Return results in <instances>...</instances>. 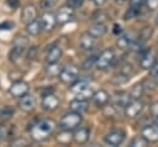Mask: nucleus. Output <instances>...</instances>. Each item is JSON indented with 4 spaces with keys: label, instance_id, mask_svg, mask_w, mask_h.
I'll return each mask as SVG.
<instances>
[{
    "label": "nucleus",
    "instance_id": "obj_1",
    "mask_svg": "<svg viewBox=\"0 0 158 147\" xmlns=\"http://www.w3.org/2000/svg\"><path fill=\"white\" fill-rule=\"evenodd\" d=\"M54 126H56V124L51 119L40 120L31 127V136L36 141H43L53 132Z\"/></svg>",
    "mask_w": 158,
    "mask_h": 147
},
{
    "label": "nucleus",
    "instance_id": "obj_2",
    "mask_svg": "<svg viewBox=\"0 0 158 147\" xmlns=\"http://www.w3.org/2000/svg\"><path fill=\"white\" fill-rule=\"evenodd\" d=\"M81 122V114H78V112H74V111H70L68 114H65L60 121H59V127L62 130H67V131H70V130H74L77 128Z\"/></svg>",
    "mask_w": 158,
    "mask_h": 147
},
{
    "label": "nucleus",
    "instance_id": "obj_3",
    "mask_svg": "<svg viewBox=\"0 0 158 147\" xmlns=\"http://www.w3.org/2000/svg\"><path fill=\"white\" fill-rule=\"evenodd\" d=\"M79 75V69L78 67L73 65V64H68L65 67L62 68L60 73H59V80L64 84H72L78 79Z\"/></svg>",
    "mask_w": 158,
    "mask_h": 147
},
{
    "label": "nucleus",
    "instance_id": "obj_4",
    "mask_svg": "<svg viewBox=\"0 0 158 147\" xmlns=\"http://www.w3.org/2000/svg\"><path fill=\"white\" fill-rule=\"evenodd\" d=\"M115 59V53L112 49L107 48V49H104L96 58V67L99 69H106Z\"/></svg>",
    "mask_w": 158,
    "mask_h": 147
},
{
    "label": "nucleus",
    "instance_id": "obj_5",
    "mask_svg": "<svg viewBox=\"0 0 158 147\" xmlns=\"http://www.w3.org/2000/svg\"><path fill=\"white\" fill-rule=\"evenodd\" d=\"M126 138V133L123 130H111L110 132L106 133L105 136V142L110 146H118L121 145Z\"/></svg>",
    "mask_w": 158,
    "mask_h": 147
},
{
    "label": "nucleus",
    "instance_id": "obj_6",
    "mask_svg": "<svg viewBox=\"0 0 158 147\" xmlns=\"http://www.w3.org/2000/svg\"><path fill=\"white\" fill-rule=\"evenodd\" d=\"M143 110V103L139 101L138 99H133L125 106V115L130 119L136 117L141 111Z\"/></svg>",
    "mask_w": 158,
    "mask_h": 147
},
{
    "label": "nucleus",
    "instance_id": "obj_7",
    "mask_svg": "<svg viewBox=\"0 0 158 147\" xmlns=\"http://www.w3.org/2000/svg\"><path fill=\"white\" fill-rule=\"evenodd\" d=\"M25 46H26V41H23L21 43V38H20V43L16 42L14 44V47L10 49V52H9V59L12 63H17L21 59V57L23 56V53L26 51V47Z\"/></svg>",
    "mask_w": 158,
    "mask_h": 147
},
{
    "label": "nucleus",
    "instance_id": "obj_8",
    "mask_svg": "<svg viewBox=\"0 0 158 147\" xmlns=\"http://www.w3.org/2000/svg\"><path fill=\"white\" fill-rule=\"evenodd\" d=\"M10 94L15 98H21L22 95H25L26 93H28V84L23 80H17L15 83L11 84L10 89H9Z\"/></svg>",
    "mask_w": 158,
    "mask_h": 147
},
{
    "label": "nucleus",
    "instance_id": "obj_9",
    "mask_svg": "<svg viewBox=\"0 0 158 147\" xmlns=\"http://www.w3.org/2000/svg\"><path fill=\"white\" fill-rule=\"evenodd\" d=\"M156 54L152 49H146L139 58V64L143 69H151L156 63Z\"/></svg>",
    "mask_w": 158,
    "mask_h": 147
},
{
    "label": "nucleus",
    "instance_id": "obj_10",
    "mask_svg": "<svg viewBox=\"0 0 158 147\" xmlns=\"http://www.w3.org/2000/svg\"><path fill=\"white\" fill-rule=\"evenodd\" d=\"M73 19V9L69 6H64L56 14V20L58 25H65Z\"/></svg>",
    "mask_w": 158,
    "mask_h": 147
},
{
    "label": "nucleus",
    "instance_id": "obj_11",
    "mask_svg": "<svg viewBox=\"0 0 158 147\" xmlns=\"http://www.w3.org/2000/svg\"><path fill=\"white\" fill-rule=\"evenodd\" d=\"M96 44V37H94L91 33L86 32L84 35H81L80 40H79V47L83 51H91Z\"/></svg>",
    "mask_w": 158,
    "mask_h": 147
},
{
    "label": "nucleus",
    "instance_id": "obj_12",
    "mask_svg": "<svg viewBox=\"0 0 158 147\" xmlns=\"http://www.w3.org/2000/svg\"><path fill=\"white\" fill-rule=\"evenodd\" d=\"M36 105V100H35V96L26 93L25 95H22L20 99H19V106L21 110L23 111H31Z\"/></svg>",
    "mask_w": 158,
    "mask_h": 147
},
{
    "label": "nucleus",
    "instance_id": "obj_13",
    "mask_svg": "<svg viewBox=\"0 0 158 147\" xmlns=\"http://www.w3.org/2000/svg\"><path fill=\"white\" fill-rule=\"evenodd\" d=\"M36 16H37V10L33 5H26L21 11V21L26 25L36 20Z\"/></svg>",
    "mask_w": 158,
    "mask_h": 147
},
{
    "label": "nucleus",
    "instance_id": "obj_14",
    "mask_svg": "<svg viewBox=\"0 0 158 147\" xmlns=\"http://www.w3.org/2000/svg\"><path fill=\"white\" fill-rule=\"evenodd\" d=\"M142 136L148 142H156L158 141V125H147L142 128Z\"/></svg>",
    "mask_w": 158,
    "mask_h": 147
},
{
    "label": "nucleus",
    "instance_id": "obj_15",
    "mask_svg": "<svg viewBox=\"0 0 158 147\" xmlns=\"http://www.w3.org/2000/svg\"><path fill=\"white\" fill-rule=\"evenodd\" d=\"M58 104H59V100L54 94H47L42 98V107L47 111H52L57 109Z\"/></svg>",
    "mask_w": 158,
    "mask_h": 147
},
{
    "label": "nucleus",
    "instance_id": "obj_16",
    "mask_svg": "<svg viewBox=\"0 0 158 147\" xmlns=\"http://www.w3.org/2000/svg\"><path fill=\"white\" fill-rule=\"evenodd\" d=\"M89 136H90V130L88 127H80V128H78V130L74 131L73 140L78 145H84L85 142H88Z\"/></svg>",
    "mask_w": 158,
    "mask_h": 147
},
{
    "label": "nucleus",
    "instance_id": "obj_17",
    "mask_svg": "<svg viewBox=\"0 0 158 147\" xmlns=\"http://www.w3.org/2000/svg\"><path fill=\"white\" fill-rule=\"evenodd\" d=\"M41 25H42V28L46 30V31H49L54 27V25L57 23V20H56V15L51 14V12H46L41 16V20H40Z\"/></svg>",
    "mask_w": 158,
    "mask_h": 147
},
{
    "label": "nucleus",
    "instance_id": "obj_18",
    "mask_svg": "<svg viewBox=\"0 0 158 147\" xmlns=\"http://www.w3.org/2000/svg\"><path fill=\"white\" fill-rule=\"evenodd\" d=\"M69 110L78 112V114H83L84 111L88 110V101L83 100V99H74L73 101H70L69 104Z\"/></svg>",
    "mask_w": 158,
    "mask_h": 147
},
{
    "label": "nucleus",
    "instance_id": "obj_19",
    "mask_svg": "<svg viewBox=\"0 0 158 147\" xmlns=\"http://www.w3.org/2000/svg\"><path fill=\"white\" fill-rule=\"evenodd\" d=\"M60 57H62V49H60V47L52 46L48 49L47 54H46V61L48 63H56V62H58L60 59Z\"/></svg>",
    "mask_w": 158,
    "mask_h": 147
},
{
    "label": "nucleus",
    "instance_id": "obj_20",
    "mask_svg": "<svg viewBox=\"0 0 158 147\" xmlns=\"http://www.w3.org/2000/svg\"><path fill=\"white\" fill-rule=\"evenodd\" d=\"M106 31H107V27H106V25L102 23V22H96V23L91 25V26L89 27V30H88V32L91 33V35H93L94 37H96V38L104 36V35L106 33Z\"/></svg>",
    "mask_w": 158,
    "mask_h": 147
},
{
    "label": "nucleus",
    "instance_id": "obj_21",
    "mask_svg": "<svg viewBox=\"0 0 158 147\" xmlns=\"http://www.w3.org/2000/svg\"><path fill=\"white\" fill-rule=\"evenodd\" d=\"M93 101L98 106H104L109 101V93L106 90H98L93 95Z\"/></svg>",
    "mask_w": 158,
    "mask_h": 147
},
{
    "label": "nucleus",
    "instance_id": "obj_22",
    "mask_svg": "<svg viewBox=\"0 0 158 147\" xmlns=\"http://www.w3.org/2000/svg\"><path fill=\"white\" fill-rule=\"evenodd\" d=\"M135 42V38H133V35L131 32L128 33H123L121 36H118V40H117V46L120 48H128L133 44Z\"/></svg>",
    "mask_w": 158,
    "mask_h": 147
},
{
    "label": "nucleus",
    "instance_id": "obj_23",
    "mask_svg": "<svg viewBox=\"0 0 158 147\" xmlns=\"http://www.w3.org/2000/svg\"><path fill=\"white\" fill-rule=\"evenodd\" d=\"M42 30H43L42 25L38 20H33V21H31L30 23L26 25V31L30 36H37V35H40V32Z\"/></svg>",
    "mask_w": 158,
    "mask_h": 147
},
{
    "label": "nucleus",
    "instance_id": "obj_24",
    "mask_svg": "<svg viewBox=\"0 0 158 147\" xmlns=\"http://www.w3.org/2000/svg\"><path fill=\"white\" fill-rule=\"evenodd\" d=\"M60 70H62V68L57 64V62H56V63H48V65L46 67V73H47V75H49V77L59 75Z\"/></svg>",
    "mask_w": 158,
    "mask_h": 147
},
{
    "label": "nucleus",
    "instance_id": "obj_25",
    "mask_svg": "<svg viewBox=\"0 0 158 147\" xmlns=\"http://www.w3.org/2000/svg\"><path fill=\"white\" fill-rule=\"evenodd\" d=\"M86 86H89V84H88V82H85V80H75L74 83H72V86H70V90L74 93V94H77V93H79L80 90H83V89H85Z\"/></svg>",
    "mask_w": 158,
    "mask_h": 147
},
{
    "label": "nucleus",
    "instance_id": "obj_26",
    "mask_svg": "<svg viewBox=\"0 0 158 147\" xmlns=\"http://www.w3.org/2000/svg\"><path fill=\"white\" fill-rule=\"evenodd\" d=\"M93 95H94L93 89H91L90 86H86L85 89H83V90H80L79 93H77V94H75V98H77V99L86 100V99H89V98H93Z\"/></svg>",
    "mask_w": 158,
    "mask_h": 147
},
{
    "label": "nucleus",
    "instance_id": "obj_27",
    "mask_svg": "<svg viewBox=\"0 0 158 147\" xmlns=\"http://www.w3.org/2000/svg\"><path fill=\"white\" fill-rule=\"evenodd\" d=\"M142 94H143V86L141 84H136V85L132 86V89L130 91V98H132V99H139Z\"/></svg>",
    "mask_w": 158,
    "mask_h": 147
},
{
    "label": "nucleus",
    "instance_id": "obj_28",
    "mask_svg": "<svg viewBox=\"0 0 158 147\" xmlns=\"http://www.w3.org/2000/svg\"><path fill=\"white\" fill-rule=\"evenodd\" d=\"M147 145H148V141L142 135L135 137L131 142V146H133V147H143V146H147Z\"/></svg>",
    "mask_w": 158,
    "mask_h": 147
},
{
    "label": "nucleus",
    "instance_id": "obj_29",
    "mask_svg": "<svg viewBox=\"0 0 158 147\" xmlns=\"http://www.w3.org/2000/svg\"><path fill=\"white\" fill-rule=\"evenodd\" d=\"M57 1L58 0H41L40 6L42 10H48V9H52L57 4Z\"/></svg>",
    "mask_w": 158,
    "mask_h": 147
},
{
    "label": "nucleus",
    "instance_id": "obj_30",
    "mask_svg": "<svg viewBox=\"0 0 158 147\" xmlns=\"http://www.w3.org/2000/svg\"><path fill=\"white\" fill-rule=\"evenodd\" d=\"M151 35H152V28L144 27V28L141 31V37H139V40H141L142 42H144L146 40H148V38L151 37Z\"/></svg>",
    "mask_w": 158,
    "mask_h": 147
},
{
    "label": "nucleus",
    "instance_id": "obj_31",
    "mask_svg": "<svg viewBox=\"0 0 158 147\" xmlns=\"http://www.w3.org/2000/svg\"><path fill=\"white\" fill-rule=\"evenodd\" d=\"M12 114H14V110H12V107H10V106H5V107H4V109L0 111V117L7 119V117L12 116Z\"/></svg>",
    "mask_w": 158,
    "mask_h": 147
},
{
    "label": "nucleus",
    "instance_id": "obj_32",
    "mask_svg": "<svg viewBox=\"0 0 158 147\" xmlns=\"http://www.w3.org/2000/svg\"><path fill=\"white\" fill-rule=\"evenodd\" d=\"M83 2H84V0H67V6H69L74 10V9L80 7L83 5Z\"/></svg>",
    "mask_w": 158,
    "mask_h": 147
},
{
    "label": "nucleus",
    "instance_id": "obj_33",
    "mask_svg": "<svg viewBox=\"0 0 158 147\" xmlns=\"http://www.w3.org/2000/svg\"><path fill=\"white\" fill-rule=\"evenodd\" d=\"M96 58H98V57H95V56H94V57H91V58H88V59L83 63V68H84V69L91 68L94 64H96Z\"/></svg>",
    "mask_w": 158,
    "mask_h": 147
},
{
    "label": "nucleus",
    "instance_id": "obj_34",
    "mask_svg": "<svg viewBox=\"0 0 158 147\" xmlns=\"http://www.w3.org/2000/svg\"><path fill=\"white\" fill-rule=\"evenodd\" d=\"M147 0H130V6L135 9H139Z\"/></svg>",
    "mask_w": 158,
    "mask_h": 147
},
{
    "label": "nucleus",
    "instance_id": "obj_35",
    "mask_svg": "<svg viewBox=\"0 0 158 147\" xmlns=\"http://www.w3.org/2000/svg\"><path fill=\"white\" fill-rule=\"evenodd\" d=\"M11 146H14V147H17V146H27V141L23 140V138H17V140H15V141L11 142Z\"/></svg>",
    "mask_w": 158,
    "mask_h": 147
},
{
    "label": "nucleus",
    "instance_id": "obj_36",
    "mask_svg": "<svg viewBox=\"0 0 158 147\" xmlns=\"http://www.w3.org/2000/svg\"><path fill=\"white\" fill-rule=\"evenodd\" d=\"M7 136V127L5 125H0V141Z\"/></svg>",
    "mask_w": 158,
    "mask_h": 147
},
{
    "label": "nucleus",
    "instance_id": "obj_37",
    "mask_svg": "<svg viewBox=\"0 0 158 147\" xmlns=\"http://www.w3.org/2000/svg\"><path fill=\"white\" fill-rule=\"evenodd\" d=\"M149 111H151V114L153 115V117H158V103H154V104L151 106Z\"/></svg>",
    "mask_w": 158,
    "mask_h": 147
},
{
    "label": "nucleus",
    "instance_id": "obj_38",
    "mask_svg": "<svg viewBox=\"0 0 158 147\" xmlns=\"http://www.w3.org/2000/svg\"><path fill=\"white\" fill-rule=\"evenodd\" d=\"M146 2H147V5H148L149 9H156V7H158V0H147Z\"/></svg>",
    "mask_w": 158,
    "mask_h": 147
},
{
    "label": "nucleus",
    "instance_id": "obj_39",
    "mask_svg": "<svg viewBox=\"0 0 158 147\" xmlns=\"http://www.w3.org/2000/svg\"><path fill=\"white\" fill-rule=\"evenodd\" d=\"M151 72H152L153 75H157V74H158V61H156L154 65L151 68Z\"/></svg>",
    "mask_w": 158,
    "mask_h": 147
},
{
    "label": "nucleus",
    "instance_id": "obj_40",
    "mask_svg": "<svg viewBox=\"0 0 158 147\" xmlns=\"http://www.w3.org/2000/svg\"><path fill=\"white\" fill-rule=\"evenodd\" d=\"M7 4H9L11 7H14V9L19 6V1H17V0H7Z\"/></svg>",
    "mask_w": 158,
    "mask_h": 147
},
{
    "label": "nucleus",
    "instance_id": "obj_41",
    "mask_svg": "<svg viewBox=\"0 0 158 147\" xmlns=\"http://www.w3.org/2000/svg\"><path fill=\"white\" fill-rule=\"evenodd\" d=\"M94 1V4L96 5V6H101V5H104L107 0H93Z\"/></svg>",
    "mask_w": 158,
    "mask_h": 147
},
{
    "label": "nucleus",
    "instance_id": "obj_42",
    "mask_svg": "<svg viewBox=\"0 0 158 147\" xmlns=\"http://www.w3.org/2000/svg\"><path fill=\"white\" fill-rule=\"evenodd\" d=\"M156 122H157V125H158V117H156Z\"/></svg>",
    "mask_w": 158,
    "mask_h": 147
}]
</instances>
